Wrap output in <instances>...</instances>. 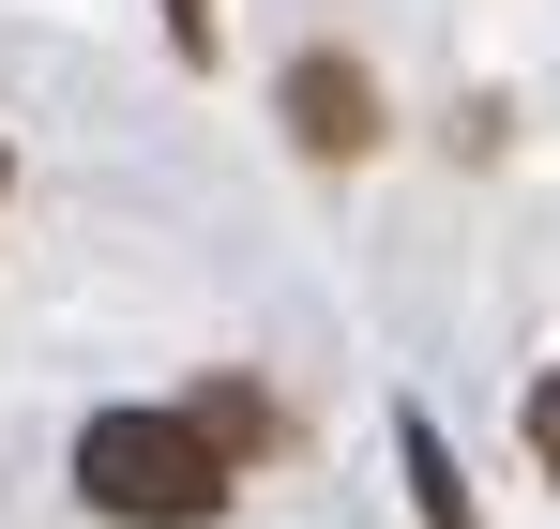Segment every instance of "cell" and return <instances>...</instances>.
Returning <instances> with one entry per match:
<instances>
[{
    "mask_svg": "<svg viewBox=\"0 0 560 529\" xmlns=\"http://www.w3.org/2000/svg\"><path fill=\"white\" fill-rule=\"evenodd\" d=\"M77 499L106 529H212L243 499V469H228V439L197 409H92L77 424Z\"/></svg>",
    "mask_w": 560,
    "mask_h": 529,
    "instance_id": "6da1fadb",
    "label": "cell"
},
{
    "mask_svg": "<svg viewBox=\"0 0 560 529\" xmlns=\"http://www.w3.org/2000/svg\"><path fill=\"white\" fill-rule=\"evenodd\" d=\"M378 121H394V106H378V77L349 61V46H303V61H288V137H303L318 167H364Z\"/></svg>",
    "mask_w": 560,
    "mask_h": 529,
    "instance_id": "7a4b0ae2",
    "label": "cell"
},
{
    "mask_svg": "<svg viewBox=\"0 0 560 529\" xmlns=\"http://www.w3.org/2000/svg\"><path fill=\"white\" fill-rule=\"evenodd\" d=\"M183 409H197V424H212V439H228V469H258V454H288V409H273V393H258V378H197Z\"/></svg>",
    "mask_w": 560,
    "mask_h": 529,
    "instance_id": "3957f363",
    "label": "cell"
},
{
    "mask_svg": "<svg viewBox=\"0 0 560 529\" xmlns=\"http://www.w3.org/2000/svg\"><path fill=\"white\" fill-rule=\"evenodd\" d=\"M394 454H409V499H424V529H485V515H469V484H455V439H440L424 409L394 424Z\"/></svg>",
    "mask_w": 560,
    "mask_h": 529,
    "instance_id": "277c9868",
    "label": "cell"
},
{
    "mask_svg": "<svg viewBox=\"0 0 560 529\" xmlns=\"http://www.w3.org/2000/svg\"><path fill=\"white\" fill-rule=\"evenodd\" d=\"M530 454H546V484H560V363H546V393H530Z\"/></svg>",
    "mask_w": 560,
    "mask_h": 529,
    "instance_id": "5b68a950",
    "label": "cell"
},
{
    "mask_svg": "<svg viewBox=\"0 0 560 529\" xmlns=\"http://www.w3.org/2000/svg\"><path fill=\"white\" fill-rule=\"evenodd\" d=\"M167 31H183V61H212V0H167Z\"/></svg>",
    "mask_w": 560,
    "mask_h": 529,
    "instance_id": "8992f818",
    "label": "cell"
},
{
    "mask_svg": "<svg viewBox=\"0 0 560 529\" xmlns=\"http://www.w3.org/2000/svg\"><path fill=\"white\" fill-rule=\"evenodd\" d=\"M0 181H15V152H0Z\"/></svg>",
    "mask_w": 560,
    "mask_h": 529,
    "instance_id": "52a82bcc",
    "label": "cell"
}]
</instances>
